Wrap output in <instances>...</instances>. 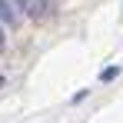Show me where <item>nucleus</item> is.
I'll return each instance as SVG.
<instances>
[{"mask_svg": "<svg viewBox=\"0 0 123 123\" xmlns=\"http://www.w3.org/2000/svg\"><path fill=\"white\" fill-rule=\"evenodd\" d=\"M17 7L23 13H30V17H40L43 13V0H17Z\"/></svg>", "mask_w": 123, "mask_h": 123, "instance_id": "1", "label": "nucleus"}, {"mask_svg": "<svg viewBox=\"0 0 123 123\" xmlns=\"http://www.w3.org/2000/svg\"><path fill=\"white\" fill-rule=\"evenodd\" d=\"M0 23H17V13H13V7H10V0H0Z\"/></svg>", "mask_w": 123, "mask_h": 123, "instance_id": "2", "label": "nucleus"}, {"mask_svg": "<svg viewBox=\"0 0 123 123\" xmlns=\"http://www.w3.org/2000/svg\"><path fill=\"white\" fill-rule=\"evenodd\" d=\"M117 73H120V67H106V70H103V73H100V80H113Z\"/></svg>", "mask_w": 123, "mask_h": 123, "instance_id": "3", "label": "nucleus"}, {"mask_svg": "<svg viewBox=\"0 0 123 123\" xmlns=\"http://www.w3.org/2000/svg\"><path fill=\"white\" fill-rule=\"evenodd\" d=\"M3 47H7V40H3V30H0V50H3Z\"/></svg>", "mask_w": 123, "mask_h": 123, "instance_id": "4", "label": "nucleus"}]
</instances>
